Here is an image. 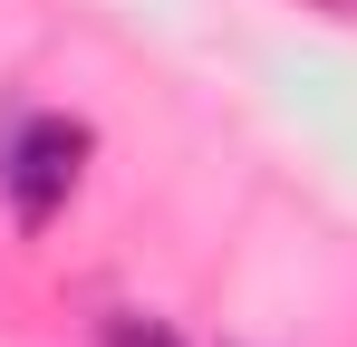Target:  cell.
<instances>
[{
    "label": "cell",
    "instance_id": "obj_1",
    "mask_svg": "<svg viewBox=\"0 0 357 347\" xmlns=\"http://www.w3.org/2000/svg\"><path fill=\"white\" fill-rule=\"evenodd\" d=\"M77 174H87V125H77V116H29V125L10 135V155H0V193H10L20 222L39 231L68 193H77Z\"/></svg>",
    "mask_w": 357,
    "mask_h": 347
},
{
    "label": "cell",
    "instance_id": "obj_2",
    "mask_svg": "<svg viewBox=\"0 0 357 347\" xmlns=\"http://www.w3.org/2000/svg\"><path fill=\"white\" fill-rule=\"evenodd\" d=\"M107 347H183V338L165 318H135V309H126V318H107Z\"/></svg>",
    "mask_w": 357,
    "mask_h": 347
}]
</instances>
